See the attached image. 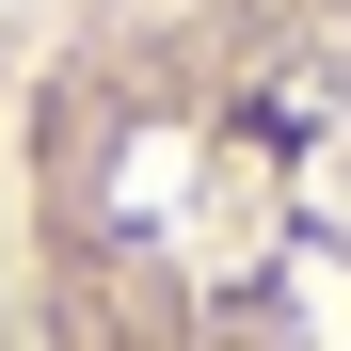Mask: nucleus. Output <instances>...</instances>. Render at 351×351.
<instances>
[{"label": "nucleus", "mask_w": 351, "mask_h": 351, "mask_svg": "<svg viewBox=\"0 0 351 351\" xmlns=\"http://www.w3.org/2000/svg\"><path fill=\"white\" fill-rule=\"evenodd\" d=\"M0 271L16 351H351V0H80Z\"/></svg>", "instance_id": "nucleus-1"}]
</instances>
